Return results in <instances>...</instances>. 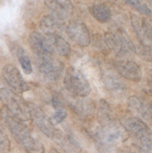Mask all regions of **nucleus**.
Returning <instances> with one entry per match:
<instances>
[{
    "instance_id": "obj_18",
    "label": "nucleus",
    "mask_w": 152,
    "mask_h": 153,
    "mask_svg": "<svg viewBox=\"0 0 152 153\" xmlns=\"http://www.w3.org/2000/svg\"><path fill=\"white\" fill-rule=\"evenodd\" d=\"M113 30L114 31H112V32L116 36L121 46V52L119 56H127L132 52H134L135 46L133 44L132 40H131L128 33L119 27H117Z\"/></svg>"
},
{
    "instance_id": "obj_30",
    "label": "nucleus",
    "mask_w": 152,
    "mask_h": 153,
    "mask_svg": "<svg viewBox=\"0 0 152 153\" xmlns=\"http://www.w3.org/2000/svg\"><path fill=\"white\" fill-rule=\"evenodd\" d=\"M148 93L150 95L152 96V82H150L148 85Z\"/></svg>"
},
{
    "instance_id": "obj_8",
    "label": "nucleus",
    "mask_w": 152,
    "mask_h": 153,
    "mask_svg": "<svg viewBox=\"0 0 152 153\" xmlns=\"http://www.w3.org/2000/svg\"><path fill=\"white\" fill-rule=\"evenodd\" d=\"M1 74L7 85L17 93L22 94L29 90V86L23 79L20 72L13 64L4 66Z\"/></svg>"
},
{
    "instance_id": "obj_15",
    "label": "nucleus",
    "mask_w": 152,
    "mask_h": 153,
    "mask_svg": "<svg viewBox=\"0 0 152 153\" xmlns=\"http://www.w3.org/2000/svg\"><path fill=\"white\" fill-rule=\"evenodd\" d=\"M128 105L143 119L152 123V104L139 97H131L128 100Z\"/></svg>"
},
{
    "instance_id": "obj_10",
    "label": "nucleus",
    "mask_w": 152,
    "mask_h": 153,
    "mask_svg": "<svg viewBox=\"0 0 152 153\" xmlns=\"http://www.w3.org/2000/svg\"><path fill=\"white\" fill-rule=\"evenodd\" d=\"M31 110V119L33 120L37 128L49 138H52L57 128L52 123L43 110L34 104H29Z\"/></svg>"
},
{
    "instance_id": "obj_27",
    "label": "nucleus",
    "mask_w": 152,
    "mask_h": 153,
    "mask_svg": "<svg viewBox=\"0 0 152 153\" xmlns=\"http://www.w3.org/2000/svg\"><path fill=\"white\" fill-rule=\"evenodd\" d=\"M67 117V112L65 110L56 111L55 114L50 119L51 122L54 126L58 125V124L62 123L66 118Z\"/></svg>"
},
{
    "instance_id": "obj_13",
    "label": "nucleus",
    "mask_w": 152,
    "mask_h": 153,
    "mask_svg": "<svg viewBox=\"0 0 152 153\" xmlns=\"http://www.w3.org/2000/svg\"><path fill=\"white\" fill-rule=\"evenodd\" d=\"M52 140L66 153H80L81 147L76 140L57 128L52 137Z\"/></svg>"
},
{
    "instance_id": "obj_1",
    "label": "nucleus",
    "mask_w": 152,
    "mask_h": 153,
    "mask_svg": "<svg viewBox=\"0 0 152 153\" xmlns=\"http://www.w3.org/2000/svg\"><path fill=\"white\" fill-rule=\"evenodd\" d=\"M0 101L7 111L19 120L25 122L31 119L29 104L12 90L0 88Z\"/></svg>"
},
{
    "instance_id": "obj_31",
    "label": "nucleus",
    "mask_w": 152,
    "mask_h": 153,
    "mask_svg": "<svg viewBox=\"0 0 152 153\" xmlns=\"http://www.w3.org/2000/svg\"><path fill=\"white\" fill-rule=\"evenodd\" d=\"M151 4H152V2H151Z\"/></svg>"
},
{
    "instance_id": "obj_25",
    "label": "nucleus",
    "mask_w": 152,
    "mask_h": 153,
    "mask_svg": "<svg viewBox=\"0 0 152 153\" xmlns=\"http://www.w3.org/2000/svg\"><path fill=\"white\" fill-rule=\"evenodd\" d=\"M10 151V141L7 134L0 128V153H9Z\"/></svg>"
},
{
    "instance_id": "obj_5",
    "label": "nucleus",
    "mask_w": 152,
    "mask_h": 153,
    "mask_svg": "<svg viewBox=\"0 0 152 153\" xmlns=\"http://www.w3.org/2000/svg\"><path fill=\"white\" fill-rule=\"evenodd\" d=\"M69 37L80 47H86L91 42L90 34L84 22L74 19L69 22L66 28Z\"/></svg>"
},
{
    "instance_id": "obj_19",
    "label": "nucleus",
    "mask_w": 152,
    "mask_h": 153,
    "mask_svg": "<svg viewBox=\"0 0 152 153\" xmlns=\"http://www.w3.org/2000/svg\"><path fill=\"white\" fill-rule=\"evenodd\" d=\"M89 12L92 16L101 23H106L111 19V10L110 7L104 3H95L89 7Z\"/></svg>"
},
{
    "instance_id": "obj_20",
    "label": "nucleus",
    "mask_w": 152,
    "mask_h": 153,
    "mask_svg": "<svg viewBox=\"0 0 152 153\" xmlns=\"http://www.w3.org/2000/svg\"><path fill=\"white\" fill-rule=\"evenodd\" d=\"M97 117H98V120L101 127L107 126L114 122L113 116H112L111 110H110V106L107 104V102L104 101V100L101 101Z\"/></svg>"
},
{
    "instance_id": "obj_7",
    "label": "nucleus",
    "mask_w": 152,
    "mask_h": 153,
    "mask_svg": "<svg viewBox=\"0 0 152 153\" xmlns=\"http://www.w3.org/2000/svg\"><path fill=\"white\" fill-rule=\"evenodd\" d=\"M65 100L70 108L78 116L86 117L91 116L95 112V103L87 97H76L72 94H66Z\"/></svg>"
},
{
    "instance_id": "obj_17",
    "label": "nucleus",
    "mask_w": 152,
    "mask_h": 153,
    "mask_svg": "<svg viewBox=\"0 0 152 153\" xmlns=\"http://www.w3.org/2000/svg\"><path fill=\"white\" fill-rule=\"evenodd\" d=\"M63 25V21L54 15H46L40 22V28L47 36L58 34Z\"/></svg>"
},
{
    "instance_id": "obj_23",
    "label": "nucleus",
    "mask_w": 152,
    "mask_h": 153,
    "mask_svg": "<svg viewBox=\"0 0 152 153\" xmlns=\"http://www.w3.org/2000/svg\"><path fill=\"white\" fill-rule=\"evenodd\" d=\"M135 53L142 60L147 62H152V47L145 45H138L134 48Z\"/></svg>"
},
{
    "instance_id": "obj_14",
    "label": "nucleus",
    "mask_w": 152,
    "mask_h": 153,
    "mask_svg": "<svg viewBox=\"0 0 152 153\" xmlns=\"http://www.w3.org/2000/svg\"><path fill=\"white\" fill-rule=\"evenodd\" d=\"M45 4L52 11L54 16L61 20L69 17L73 11V5L69 1H45Z\"/></svg>"
},
{
    "instance_id": "obj_22",
    "label": "nucleus",
    "mask_w": 152,
    "mask_h": 153,
    "mask_svg": "<svg viewBox=\"0 0 152 153\" xmlns=\"http://www.w3.org/2000/svg\"><path fill=\"white\" fill-rule=\"evenodd\" d=\"M104 43L108 49L116 52L118 55H120L121 46L116 36L113 32H107L104 34Z\"/></svg>"
},
{
    "instance_id": "obj_28",
    "label": "nucleus",
    "mask_w": 152,
    "mask_h": 153,
    "mask_svg": "<svg viewBox=\"0 0 152 153\" xmlns=\"http://www.w3.org/2000/svg\"><path fill=\"white\" fill-rule=\"evenodd\" d=\"M52 103L54 108L56 111L64 110L63 101L61 99V96L58 95L57 94H53L52 97Z\"/></svg>"
},
{
    "instance_id": "obj_4",
    "label": "nucleus",
    "mask_w": 152,
    "mask_h": 153,
    "mask_svg": "<svg viewBox=\"0 0 152 153\" xmlns=\"http://www.w3.org/2000/svg\"><path fill=\"white\" fill-rule=\"evenodd\" d=\"M37 67L45 79L49 81H56L62 75L64 65L50 54L37 58Z\"/></svg>"
},
{
    "instance_id": "obj_26",
    "label": "nucleus",
    "mask_w": 152,
    "mask_h": 153,
    "mask_svg": "<svg viewBox=\"0 0 152 153\" xmlns=\"http://www.w3.org/2000/svg\"><path fill=\"white\" fill-rule=\"evenodd\" d=\"M25 151L26 153H45V148L41 142L35 139L34 143L25 149Z\"/></svg>"
},
{
    "instance_id": "obj_21",
    "label": "nucleus",
    "mask_w": 152,
    "mask_h": 153,
    "mask_svg": "<svg viewBox=\"0 0 152 153\" xmlns=\"http://www.w3.org/2000/svg\"><path fill=\"white\" fill-rule=\"evenodd\" d=\"M16 55L19 58V62L20 64L22 70L25 73V74L29 75L32 73V65H31V61L30 60L29 57L25 55V52H24L23 49L20 48L19 50L16 52Z\"/></svg>"
},
{
    "instance_id": "obj_6",
    "label": "nucleus",
    "mask_w": 152,
    "mask_h": 153,
    "mask_svg": "<svg viewBox=\"0 0 152 153\" xmlns=\"http://www.w3.org/2000/svg\"><path fill=\"white\" fill-rule=\"evenodd\" d=\"M125 128L135 137L138 143L152 141V133L149 127L136 117H129L125 123Z\"/></svg>"
},
{
    "instance_id": "obj_2",
    "label": "nucleus",
    "mask_w": 152,
    "mask_h": 153,
    "mask_svg": "<svg viewBox=\"0 0 152 153\" xmlns=\"http://www.w3.org/2000/svg\"><path fill=\"white\" fill-rule=\"evenodd\" d=\"M1 117L8 128L13 138L19 145L27 149L31 146L35 139L32 137L28 127L23 122L12 116L5 108L1 111Z\"/></svg>"
},
{
    "instance_id": "obj_3",
    "label": "nucleus",
    "mask_w": 152,
    "mask_h": 153,
    "mask_svg": "<svg viewBox=\"0 0 152 153\" xmlns=\"http://www.w3.org/2000/svg\"><path fill=\"white\" fill-rule=\"evenodd\" d=\"M63 84L67 91L76 97H86L91 92V87L87 79L80 70L74 67L67 68Z\"/></svg>"
},
{
    "instance_id": "obj_24",
    "label": "nucleus",
    "mask_w": 152,
    "mask_h": 153,
    "mask_svg": "<svg viewBox=\"0 0 152 153\" xmlns=\"http://www.w3.org/2000/svg\"><path fill=\"white\" fill-rule=\"evenodd\" d=\"M128 6L134 8V10L140 12L142 14L146 15V16H151L152 11L150 8L147 6V4H145L144 2L140 1H125Z\"/></svg>"
},
{
    "instance_id": "obj_11",
    "label": "nucleus",
    "mask_w": 152,
    "mask_h": 153,
    "mask_svg": "<svg viewBox=\"0 0 152 153\" xmlns=\"http://www.w3.org/2000/svg\"><path fill=\"white\" fill-rule=\"evenodd\" d=\"M114 67L118 73L128 80L139 82L142 77L141 68L134 61L121 60L115 63Z\"/></svg>"
},
{
    "instance_id": "obj_9",
    "label": "nucleus",
    "mask_w": 152,
    "mask_h": 153,
    "mask_svg": "<svg viewBox=\"0 0 152 153\" xmlns=\"http://www.w3.org/2000/svg\"><path fill=\"white\" fill-rule=\"evenodd\" d=\"M131 22L142 44L152 47V21L137 14H131Z\"/></svg>"
},
{
    "instance_id": "obj_16",
    "label": "nucleus",
    "mask_w": 152,
    "mask_h": 153,
    "mask_svg": "<svg viewBox=\"0 0 152 153\" xmlns=\"http://www.w3.org/2000/svg\"><path fill=\"white\" fill-rule=\"evenodd\" d=\"M29 45L33 53L37 58H40L51 54L46 46V38L40 33L34 31L30 34Z\"/></svg>"
},
{
    "instance_id": "obj_29",
    "label": "nucleus",
    "mask_w": 152,
    "mask_h": 153,
    "mask_svg": "<svg viewBox=\"0 0 152 153\" xmlns=\"http://www.w3.org/2000/svg\"><path fill=\"white\" fill-rule=\"evenodd\" d=\"M129 153H145L137 143H133L128 148Z\"/></svg>"
},
{
    "instance_id": "obj_12",
    "label": "nucleus",
    "mask_w": 152,
    "mask_h": 153,
    "mask_svg": "<svg viewBox=\"0 0 152 153\" xmlns=\"http://www.w3.org/2000/svg\"><path fill=\"white\" fill-rule=\"evenodd\" d=\"M46 38V44L50 53L56 54L59 56L66 57L71 54V46L59 34L47 36Z\"/></svg>"
}]
</instances>
